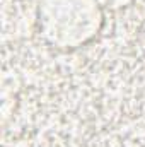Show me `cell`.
I'll use <instances>...</instances> for the list:
<instances>
[{
	"label": "cell",
	"instance_id": "obj_1",
	"mask_svg": "<svg viewBox=\"0 0 145 147\" xmlns=\"http://www.w3.org/2000/svg\"><path fill=\"white\" fill-rule=\"evenodd\" d=\"M39 24L51 45L77 48L97 34L103 14L96 0H43Z\"/></svg>",
	"mask_w": 145,
	"mask_h": 147
}]
</instances>
